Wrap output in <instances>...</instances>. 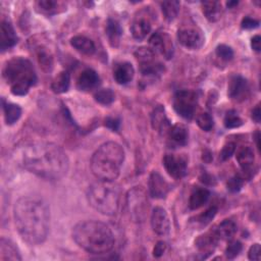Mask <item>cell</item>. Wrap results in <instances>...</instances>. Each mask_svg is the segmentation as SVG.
<instances>
[{
    "label": "cell",
    "instance_id": "d6a6232c",
    "mask_svg": "<svg viewBox=\"0 0 261 261\" xmlns=\"http://www.w3.org/2000/svg\"><path fill=\"white\" fill-rule=\"evenodd\" d=\"M160 6H161V10L163 12V15L164 17L171 21L173 20L178 12H179V7H180V3L179 1H163L160 3Z\"/></svg>",
    "mask_w": 261,
    "mask_h": 261
},
{
    "label": "cell",
    "instance_id": "c3c4849f",
    "mask_svg": "<svg viewBox=\"0 0 261 261\" xmlns=\"http://www.w3.org/2000/svg\"><path fill=\"white\" fill-rule=\"evenodd\" d=\"M252 118L253 120H255L256 122H260V118H261V112H260V104H257L253 110H252Z\"/></svg>",
    "mask_w": 261,
    "mask_h": 261
},
{
    "label": "cell",
    "instance_id": "484cf974",
    "mask_svg": "<svg viewBox=\"0 0 261 261\" xmlns=\"http://www.w3.org/2000/svg\"><path fill=\"white\" fill-rule=\"evenodd\" d=\"M202 11L205 17L211 21L215 22L220 19L222 15V6L218 1H204L201 3Z\"/></svg>",
    "mask_w": 261,
    "mask_h": 261
},
{
    "label": "cell",
    "instance_id": "44dd1931",
    "mask_svg": "<svg viewBox=\"0 0 261 261\" xmlns=\"http://www.w3.org/2000/svg\"><path fill=\"white\" fill-rule=\"evenodd\" d=\"M0 32V48L4 52L17 43V36L12 24L6 19H2Z\"/></svg>",
    "mask_w": 261,
    "mask_h": 261
},
{
    "label": "cell",
    "instance_id": "8992f818",
    "mask_svg": "<svg viewBox=\"0 0 261 261\" xmlns=\"http://www.w3.org/2000/svg\"><path fill=\"white\" fill-rule=\"evenodd\" d=\"M89 204L104 215H114L119 207L120 189L114 180L98 179L87 191Z\"/></svg>",
    "mask_w": 261,
    "mask_h": 261
},
{
    "label": "cell",
    "instance_id": "4316f807",
    "mask_svg": "<svg viewBox=\"0 0 261 261\" xmlns=\"http://www.w3.org/2000/svg\"><path fill=\"white\" fill-rule=\"evenodd\" d=\"M70 45L76 51L86 55H92L96 50L94 42L85 36H75L71 38Z\"/></svg>",
    "mask_w": 261,
    "mask_h": 261
},
{
    "label": "cell",
    "instance_id": "e0dca14e",
    "mask_svg": "<svg viewBox=\"0 0 261 261\" xmlns=\"http://www.w3.org/2000/svg\"><path fill=\"white\" fill-rule=\"evenodd\" d=\"M100 85V77L98 73L92 68L84 69L76 79V88L83 92H90L98 88Z\"/></svg>",
    "mask_w": 261,
    "mask_h": 261
},
{
    "label": "cell",
    "instance_id": "7dc6e473",
    "mask_svg": "<svg viewBox=\"0 0 261 261\" xmlns=\"http://www.w3.org/2000/svg\"><path fill=\"white\" fill-rule=\"evenodd\" d=\"M251 47L253 50H255L256 52H259L260 51V48H261V39H260V36L256 35L252 38L251 40Z\"/></svg>",
    "mask_w": 261,
    "mask_h": 261
},
{
    "label": "cell",
    "instance_id": "7a4b0ae2",
    "mask_svg": "<svg viewBox=\"0 0 261 261\" xmlns=\"http://www.w3.org/2000/svg\"><path fill=\"white\" fill-rule=\"evenodd\" d=\"M23 167L48 180H58L68 171L69 161L65 152L56 144L39 142L27 145L21 154Z\"/></svg>",
    "mask_w": 261,
    "mask_h": 261
},
{
    "label": "cell",
    "instance_id": "7bdbcfd3",
    "mask_svg": "<svg viewBox=\"0 0 261 261\" xmlns=\"http://www.w3.org/2000/svg\"><path fill=\"white\" fill-rule=\"evenodd\" d=\"M248 257L250 260L253 261H258L260 259V245L259 244H254L251 246L248 252Z\"/></svg>",
    "mask_w": 261,
    "mask_h": 261
},
{
    "label": "cell",
    "instance_id": "83f0119b",
    "mask_svg": "<svg viewBox=\"0 0 261 261\" xmlns=\"http://www.w3.org/2000/svg\"><path fill=\"white\" fill-rule=\"evenodd\" d=\"M168 139L175 145L184 146L188 143L189 133L187 127L184 124L176 123L174 125H171L168 133H167Z\"/></svg>",
    "mask_w": 261,
    "mask_h": 261
},
{
    "label": "cell",
    "instance_id": "30bf717a",
    "mask_svg": "<svg viewBox=\"0 0 261 261\" xmlns=\"http://www.w3.org/2000/svg\"><path fill=\"white\" fill-rule=\"evenodd\" d=\"M177 40L184 47L191 50H197L203 46L205 37L200 29L195 27H185L177 31Z\"/></svg>",
    "mask_w": 261,
    "mask_h": 261
},
{
    "label": "cell",
    "instance_id": "6da1fadb",
    "mask_svg": "<svg viewBox=\"0 0 261 261\" xmlns=\"http://www.w3.org/2000/svg\"><path fill=\"white\" fill-rule=\"evenodd\" d=\"M15 227L30 245L42 244L49 232L50 210L47 203L36 197L18 199L13 208Z\"/></svg>",
    "mask_w": 261,
    "mask_h": 261
},
{
    "label": "cell",
    "instance_id": "bcb514c9",
    "mask_svg": "<svg viewBox=\"0 0 261 261\" xmlns=\"http://www.w3.org/2000/svg\"><path fill=\"white\" fill-rule=\"evenodd\" d=\"M105 122H106V126L111 128L112 130H117L118 129V126H119V120L118 119L113 118V117H108Z\"/></svg>",
    "mask_w": 261,
    "mask_h": 261
},
{
    "label": "cell",
    "instance_id": "f546056e",
    "mask_svg": "<svg viewBox=\"0 0 261 261\" xmlns=\"http://www.w3.org/2000/svg\"><path fill=\"white\" fill-rule=\"evenodd\" d=\"M106 35L108 37L109 43L112 47H117L122 35V29L119 22L115 19L109 18L106 23Z\"/></svg>",
    "mask_w": 261,
    "mask_h": 261
},
{
    "label": "cell",
    "instance_id": "1f68e13d",
    "mask_svg": "<svg viewBox=\"0 0 261 261\" xmlns=\"http://www.w3.org/2000/svg\"><path fill=\"white\" fill-rule=\"evenodd\" d=\"M70 85V75L67 71L59 72L51 84V89L57 94L67 92Z\"/></svg>",
    "mask_w": 261,
    "mask_h": 261
},
{
    "label": "cell",
    "instance_id": "603a6c76",
    "mask_svg": "<svg viewBox=\"0 0 261 261\" xmlns=\"http://www.w3.org/2000/svg\"><path fill=\"white\" fill-rule=\"evenodd\" d=\"M151 122H152L153 128L162 135H167V133L171 126L169 123V120L165 114L164 108L160 105L155 107V109L153 110L152 115H151Z\"/></svg>",
    "mask_w": 261,
    "mask_h": 261
},
{
    "label": "cell",
    "instance_id": "f35d334b",
    "mask_svg": "<svg viewBox=\"0 0 261 261\" xmlns=\"http://www.w3.org/2000/svg\"><path fill=\"white\" fill-rule=\"evenodd\" d=\"M215 52H216L217 57H219L221 60H224V61H229L233 57L232 49L229 46L224 45V44L218 45Z\"/></svg>",
    "mask_w": 261,
    "mask_h": 261
},
{
    "label": "cell",
    "instance_id": "f1b7e54d",
    "mask_svg": "<svg viewBox=\"0 0 261 261\" xmlns=\"http://www.w3.org/2000/svg\"><path fill=\"white\" fill-rule=\"evenodd\" d=\"M210 192L205 188H196L192 192L189 199V207L192 210H196L204 206L209 200Z\"/></svg>",
    "mask_w": 261,
    "mask_h": 261
},
{
    "label": "cell",
    "instance_id": "9a60e30c",
    "mask_svg": "<svg viewBox=\"0 0 261 261\" xmlns=\"http://www.w3.org/2000/svg\"><path fill=\"white\" fill-rule=\"evenodd\" d=\"M151 226L154 232L159 236H166L170 230V221L166 210L162 207H156L151 214Z\"/></svg>",
    "mask_w": 261,
    "mask_h": 261
},
{
    "label": "cell",
    "instance_id": "ba28073f",
    "mask_svg": "<svg viewBox=\"0 0 261 261\" xmlns=\"http://www.w3.org/2000/svg\"><path fill=\"white\" fill-rule=\"evenodd\" d=\"M135 56L139 62L141 73L146 77H158L163 73L164 67L156 59V54L149 47L138 48Z\"/></svg>",
    "mask_w": 261,
    "mask_h": 261
},
{
    "label": "cell",
    "instance_id": "d6986e66",
    "mask_svg": "<svg viewBox=\"0 0 261 261\" xmlns=\"http://www.w3.org/2000/svg\"><path fill=\"white\" fill-rule=\"evenodd\" d=\"M237 160L243 171L248 176H252L253 171L255 170V156L253 149L249 146L241 147L237 152Z\"/></svg>",
    "mask_w": 261,
    "mask_h": 261
},
{
    "label": "cell",
    "instance_id": "f6af8a7d",
    "mask_svg": "<svg viewBox=\"0 0 261 261\" xmlns=\"http://www.w3.org/2000/svg\"><path fill=\"white\" fill-rule=\"evenodd\" d=\"M165 250H166V244H165V242H163V241L158 242V243L155 245L154 249H153V255H154V257H157V258H158V257L162 256L163 253L165 252Z\"/></svg>",
    "mask_w": 261,
    "mask_h": 261
},
{
    "label": "cell",
    "instance_id": "277c9868",
    "mask_svg": "<svg viewBox=\"0 0 261 261\" xmlns=\"http://www.w3.org/2000/svg\"><path fill=\"white\" fill-rule=\"evenodd\" d=\"M124 161V150L115 142L102 144L91 158L93 174L102 180H114L120 173Z\"/></svg>",
    "mask_w": 261,
    "mask_h": 261
},
{
    "label": "cell",
    "instance_id": "d4e9b609",
    "mask_svg": "<svg viewBox=\"0 0 261 261\" xmlns=\"http://www.w3.org/2000/svg\"><path fill=\"white\" fill-rule=\"evenodd\" d=\"M213 229L219 241H230L237 232V224L231 219H224Z\"/></svg>",
    "mask_w": 261,
    "mask_h": 261
},
{
    "label": "cell",
    "instance_id": "74e56055",
    "mask_svg": "<svg viewBox=\"0 0 261 261\" xmlns=\"http://www.w3.org/2000/svg\"><path fill=\"white\" fill-rule=\"evenodd\" d=\"M242 244L239 241L230 240L225 249V256L228 259H234L242 252Z\"/></svg>",
    "mask_w": 261,
    "mask_h": 261
},
{
    "label": "cell",
    "instance_id": "4fadbf2b",
    "mask_svg": "<svg viewBox=\"0 0 261 261\" xmlns=\"http://www.w3.org/2000/svg\"><path fill=\"white\" fill-rule=\"evenodd\" d=\"M151 15L147 10H141L130 24V33L136 40L145 39L151 31Z\"/></svg>",
    "mask_w": 261,
    "mask_h": 261
},
{
    "label": "cell",
    "instance_id": "ee69618b",
    "mask_svg": "<svg viewBox=\"0 0 261 261\" xmlns=\"http://www.w3.org/2000/svg\"><path fill=\"white\" fill-rule=\"evenodd\" d=\"M259 25V21L256 20L255 18L252 17H245L242 20V28L246 29V30H252V29H256Z\"/></svg>",
    "mask_w": 261,
    "mask_h": 261
},
{
    "label": "cell",
    "instance_id": "5bb4252c",
    "mask_svg": "<svg viewBox=\"0 0 261 261\" xmlns=\"http://www.w3.org/2000/svg\"><path fill=\"white\" fill-rule=\"evenodd\" d=\"M228 96L230 99L242 102L249 97L250 87L245 77L242 75H233L228 83Z\"/></svg>",
    "mask_w": 261,
    "mask_h": 261
},
{
    "label": "cell",
    "instance_id": "3957f363",
    "mask_svg": "<svg viewBox=\"0 0 261 261\" xmlns=\"http://www.w3.org/2000/svg\"><path fill=\"white\" fill-rule=\"evenodd\" d=\"M72 239L80 248L96 255L111 251L115 242L109 226L97 220L77 223L72 229Z\"/></svg>",
    "mask_w": 261,
    "mask_h": 261
},
{
    "label": "cell",
    "instance_id": "4dcf8cb0",
    "mask_svg": "<svg viewBox=\"0 0 261 261\" xmlns=\"http://www.w3.org/2000/svg\"><path fill=\"white\" fill-rule=\"evenodd\" d=\"M3 111H4L5 122L8 125L15 123L21 115V108L18 105L5 102L4 100H3Z\"/></svg>",
    "mask_w": 261,
    "mask_h": 261
},
{
    "label": "cell",
    "instance_id": "e575fe53",
    "mask_svg": "<svg viewBox=\"0 0 261 261\" xmlns=\"http://www.w3.org/2000/svg\"><path fill=\"white\" fill-rule=\"evenodd\" d=\"M196 122L199 127L205 132H209L213 127V118L208 112H200L196 117Z\"/></svg>",
    "mask_w": 261,
    "mask_h": 261
},
{
    "label": "cell",
    "instance_id": "60d3db41",
    "mask_svg": "<svg viewBox=\"0 0 261 261\" xmlns=\"http://www.w3.org/2000/svg\"><path fill=\"white\" fill-rule=\"evenodd\" d=\"M216 212H217V208L215 206H211L210 208H208L206 211H204L202 214L199 215L198 221L202 225H206L207 223H209L213 219V217L215 216Z\"/></svg>",
    "mask_w": 261,
    "mask_h": 261
},
{
    "label": "cell",
    "instance_id": "7402d4cb",
    "mask_svg": "<svg viewBox=\"0 0 261 261\" xmlns=\"http://www.w3.org/2000/svg\"><path fill=\"white\" fill-rule=\"evenodd\" d=\"M135 74L134 66L129 62H119L116 63L113 69V77L115 82L119 85L128 84Z\"/></svg>",
    "mask_w": 261,
    "mask_h": 261
},
{
    "label": "cell",
    "instance_id": "f907efd6",
    "mask_svg": "<svg viewBox=\"0 0 261 261\" xmlns=\"http://www.w3.org/2000/svg\"><path fill=\"white\" fill-rule=\"evenodd\" d=\"M226 5H227V7H229V8H232L233 6L238 5V1H228V2L226 3Z\"/></svg>",
    "mask_w": 261,
    "mask_h": 261
},
{
    "label": "cell",
    "instance_id": "2e32d148",
    "mask_svg": "<svg viewBox=\"0 0 261 261\" xmlns=\"http://www.w3.org/2000/svg\"><path fill=\"white\" fill-rule=\"evenodd\" d=\"M169 185L157 171H153L149 177V193L155 199H164L169 193Z\"/></svg>",
    "mask_w": 261,
    "mask_h": 261
},
{
    "label": "cell",
    "instance_id": "5b68a950",
    "mask_svg": "<svg viewBox=\"0 0 261 261\" xmlns=\"http://www.w3.org/2000/svg\"><path fill=\"white\" fill-rule=\"evenodd\" d=\"M3 77L15 96H24L35 85L37 75L32 62L22 57H14L3 67Z\"/></svg>",
    "mask_w": 261,
    "mask_h": 261
},
{
    "label": "cell",
    "instance_id": "d590c367",
    "mask_svg": "<svg viewBox=\"0 0 261 261\" xmlns=\"http://www.w3.org/2000/svg\"><path fill=\"white\" fill-rule=\"evenodd\" d=\"M37 57H38V60H39V63L42 65V67L45 69V70H50L51 67H52V56L49 54V52L40 47L38 48V51H37Z\"/></svg>",
    "mask_w": 261,
    "mask_h": 261
},
{
    "label": "cell",
    "instance_id": "52a82bcc",
    "mask_svg": "<svg viewBox=\"0 0 261 261\" xmlns=\"http://www.w3.org/2000/svg\"><path fill=\"white\" fill-rule=\"evenodd\" d=\"M126 208L129 218L135 222H143L148 214L149 202L146 192L141 187H135L126 195Z\"/></svg>",
    "mask_w": 261,
    "mask_h": 261
},
{
    "label": "cell",
    "instance_id": "ffe728a7",
    "mask_svg": "<svg viewBox=\"0 0 261 261\" xmlns=\"http://www.w3.org/2000/svg\"><path fill=\"white\" fill-rule=\"evenodd\" d=\"M218 238L214 231V229L209 230L208 232L200 236L197 240H196V247L199 250L200 254H202V258H206L208 255H210L217 243H218Z\"/></svg>",
    "mask_w": 261,
    "mask_h": 261
},
{
    "label": "cell",
    "instance_id": "b9f144b4",
    "mask_svg": "<svg viewBox=\"0 0 261 261\" xmlns=\"http://www.w3.org/2000/svg\"><path fill=\"white\" fill-rule=\"evenodd\" d=\"M234 151H236V145H234V143H232V142L226 143V144L223 146V148H222V150H221V152H220V158H221V160H222V161H225V160L229 159V158L231 157V155L234 153Z\"/></svg>",
    "mask_w": 261,
    "mask_h": 261
},
{
    "label": "cell",
    "instance_id": "836d02e7",
    "mask_svg": "<svg viewBox=\"0 0 261 261\" xmlns=\"http://www.w3.org/2000/svg\"><path fill=\"white\" fill-rule=\"evenodd\" d=\"M94 98L102 105H109L114 101L115 94L111 89H101L95 93Z\"/></svg>",
    "mask_w": 261,
    "mask_h": 261
},
{
    "label": "cell",
    "instance_id": "681fc988",
    "mask_svg": "<svg viewBox=\"0 0 261 261\" xmlns=\"http://www.w3.org/2000/svg\"><path fill=\"white\" fill-rule=\"evenodd\" d=\"M259 139H260V134L259 132L257 130L256 134H255V141H256V145H257V148L259 149L260 148V144H259Z\"/></svg>",
    "mask_w": 261,
    "mask_h": 261
},
{
    "label": "cell",
    "instance_id": "ac0fdd59",
    "mask_svg": "<svg viewBox=\"0 0 261 261\" xmlns=\"http://www.w3.org/2000/svg\"><path fill=\"white\" fill-rule=\"evenodd\" d=\"M35 8L39 13L50 16L65 11L67 3L60 0H39L35 2Z\"/></svg>",
    "mask_w": 261,
    "mask_h": 261
},
{
    "label": "cell",
    "instance_id": "9c48e42d",
    "mask_svg": "<svg viewBox=\"0 0 261 261\" xmlns=\"http://www.w3.org/2000/svg\"><path fill=\"white\" fill-rule=\"evenodd\" d=\"M198 100L193 91L181 90L175 93L173 98V108L175 112L185 119H192L195 115Z\"/></svg>",
    "mask_w": 261,
    "mask_h": 261
},
{
    "label": "cell",
    "instance_id": "7c38bea8",
    "mask_svg": "<svg viewBox=\"0 0 261 261\" xmlns=\"http://www.w3.org/2000/svg\"><path fill=\"white\" fill-rule=\"evenodd\" d=\"M149 48L157 55L160 54L166 59L172 57L173 45L166 33L155 32L149 39Z\"/></svg>",
    "mask_w": 261,
    "mask_h": 261
},
{
    "label": "cell",
    "instance_id": "ab89813d",
    "mask_svg": "<svg viewBox=\"0 0 261 261\" xmlns=\"http://www.w3.org/2000/svg\"><path fill=\"white\" fill-rule=\"evenodd\" d=\"M243 184H244L243 177L240 176L239 174H236V175H233L232 177H230V178L228 179L226 187H227V190H228L229 192H231V193H237V192H239V191L242 189Z\"/></svg>",
    "mask_w": 261,
    "mask_h": 261
},
{
    "label": "cell",
    "instance_id": "8d00e7d4",
    "mask_svg": "<svg viewBox=\"0 0 261 261\" xmlns=\"http://www.w3.org/2000/svg\"><path fill=\"white\" fill-rule=\"evenodd\" d=\"M223 122H224L225 127L233 128V127H239L240 125H242L243 120L241 119V117L234 110H229L228 112H226Z\"/></svg>",
    "mask_w": 261,
    "mask_h": 261
},
{
    "label": "cell",
    "instance_id": "8fae6325",
    "mask_svg": "<svg viewBox=\"0 0 261 261\" xmlns=\"http://www.w3.org/2000/svg\"><path fill=\"white\" fill-rule=\"evenodd\" d=\"M163 165L167 173L175 178H182L187 174L188 160L184 155L166 154L163 157Z\"/></svg>",
    "mask_w": 261,
    "mask_h": 261
},
{
    "label": "cell",
    "instance_id": "cb8c5ba5",
    "mask_svg": "<svg viewBox=\"0 0 261 261\" xmlns=\"http://www.w3.org/2000/svg\"><path fill=\"white\" fill-rule=\"evenodd\" d=\"M0 259L6 260H21V256L17 247L8 239L1 238L0 240Z\"/></svg>",
    "mask_w": 261,
    "mask_h": 261
}]
</instances>
